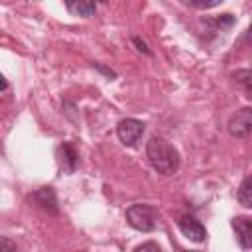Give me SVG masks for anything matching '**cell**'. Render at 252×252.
I'll use <instances>...</instances> for the list:
<instances>
[{
	"label": "cell",
	"mask_w": 252,
	"mask_h": 252,
	"mask_svg": "<svg viewBox=\"0 0 252 252\" xmlns=\"http://www.w3.org/2000/svg\"><path fill=\"white\" fill-rule=\"evenodd\" d=\"M146 156H148L152 167L158 173L171 175L179 167V154H177V150L169 142H165L163 138H158V136L150 138V142L146 144Z\"/></svg>",
	"instance_id": "cell-1"
},
{
	"label": "cell",
	"mask_w": 252,
	"mask_h": 252,
	"mask_svg": "<svg viewBox=\"0 0 252 252\" xmlns=\"http://www.w3.org/2000/svg\"><path fill=\"white\" fill-rule=\"evenodd\" d=\"M126 222L140 232H152L158 224V211L148 203H136L126 209Z\"/></svg>",
	"instance_id": "cell-2"
},
{
	"label": "cell",
	"mask_w": 252,
	"mask_h": 252,
	"mask_svg": "<svg viewBox=\"0 0 252 252\" xmlns=\"http://www.w3.org/2000/svg\"><path fill=\"white\" fill-rule=\"evenodd\" d=\"M252 130V108L244 106L228 118V132L234 138H246Z\"/></svg>",
	"instance_id": "cell-3"
},
{
	"label": "cell",
	"mask_w": 252,
	"mask_h": 252,
	"mask_svg": "<svg viewBox=\"0 0 252 252\" xmlns=\"http://www.w3.org/2000/svg\"><path fill=\"white\" fill-rule=\"evenodd\" d=\"M116 134H118V138L124 146H134L144 134V124L136 118H124V120L118 122Z\"/></svg>",
	"instance_id": "cell-4"
},
{
	"label": "cell",
	"mask_w": 252,
	"mask_h": 252,
	"mask_svg": "<svg viewBox=\"0 0 252 252\" xmlns=\"http://www.w3.org/2000/svg\"><path fill=\"white\" fill-rule=\"evenodd\" d=\"M177 226H179V230H181L189 240H193V242H203V240L207 238L205 226H203L197 219H193V217H181V219L177 220Z\"/></svg>",
	"instance_id": "cell-5"
},
{
	"label": "cell",
	"mask_w": 252,
	"mask_h": 252,
	"mask_svg": "<svg viewBox=\"0 0 252 252\" xmlns=\"http://www.w3.org/2000/svg\"><path fill=\"white\" fill-rule=\"evenodd\" d=\"M232 228L236 232V240L244 250L252 246V219L250 217H234L232 219Z\"/></svg>",
	"instance_id": "cell-6"
},
{
	"label": "cell",
	"mask_w": 252,
	"mask_h": 252,
	"mask_svg": "<svg viewBox=\"0 0 252 252\" xmlns=\"http://www.w3.org/2000/svg\"><path fill=\"white\" fill-rule=\"evenodd\" d=\"M33 203L39 205L43 211H47L49 215H57L59 213V205H57V195L51 187H41L32 195Z\"/></svg>",
	"instance_id": "cell-7"
},
{
	"label": "cell",
	"mask_w": 252,
	"mask_h": 252,
	"mask_svg": "<svg viewBox=\"0 0 252 252\" xmlns=\"http://www.w3.org/2000/svg\"><path fill=\"white\" fill-rule=\"evenodd\" d=\"M67 10L73 14V16H83V18H89L96 12V4L94 2H87V0H81V2H65Z\"/></svg>",
	"instance_id": "cell-8"
},
{
	"label": "cell",
	"mask_w": 252,
	"mask_h": 252,
	"mask_svg": "<svg viewBox=\"0 0 252 252\" xmlns=\"http://www.w3.org/2000/svg\"><path fill=\"white\" fill-rule=\"evenodd\" d=\"M238 201L242 207L250 209L252 207V179L250 177H244L242 183H240V189H238Z\"/></svg>",
	"instance_id": "cell-9"
},
{
	"label": "cell",
	"mask_w": 252,
	"mask_h": 252,
	"mask_svg": "<svg viewBox=\"0 0 252 252\" xmlns=\"http://www.w3.org/2000/svg\"><path fill=\"white\" fill-rule=\"evenodd\" d=\"M61 167L65 169V171H73L75 169V165H77V156H75V152L71 150V146H61Z\"/></svg>",
	"instance_id": "cell-10"
},
{
	"label": "cell",
	"mask_w": 252,
	"mask_h": 252,
	"mask_svg": "<svg viewBox=\"0 0 252 252\" xmlns=\"http://www.w3.org/2000/svg\"><path fill=\"white\" fill-rule=\"evenodd\" d=\"M187 6L191 8H199V10H207V8H215L220 4V0H183Z\"/></svg>",
	"instance_id": "cell-11"
},
{
	"label": "cell",
	"mask_w": 252,
	"mask_h": 252,
	"mask_svg": "<svg viewBox=\"0 0 252 252\" xmlns=\"http://www.w3.org/2000/svg\"><path fill=\"white\" fill-rule=\"evenodd\" d=\"M236 81L244 87V91L248 93V96H250V77H252V73L248 71V69H242V71H236Z\"/></svg>",
	"instance_id": "cell-12"
},
{
	"label": "cell",
	"mask_w": 252,
	"mask_h": 252,
	"mask_svg": "<svg viewBox=\"0 0 252 252\" xmlns=\"http://www.w3.org/2000/svg\"><path fill=\"white\" fill-rule=\"evenodd\" d=\"M134 252H163V250H161V246L156 244V242H144V244H140Z\"/></svg>",
	"instance_id": "cell-13"
},
{
	"label": "cell",
	"mask_w": 252,
	"mask_h": 252,
	"mask_svg": "<svg viewBox=\"0 0 252 252\" xmlns=\"http://www.w3.org/2000/svg\"><path fill=\"white\" fill-rule=\"evenodd\" d=\"M0 252H18V248L10 238L0 236Z\"/></svg>",
	"instance_id": "cell-14"
},
{
	"label": "cell",
	"mask_w": 252,
	"mask_h": 252,
	"mask_svg": "<svg viewBox=\"0 0 252 252\" xmlns=\"http://www.w3.org/2000/svg\"><path fill=\"white\" fill-rule=\"evenodd\" d=\"M134 43L138 45V49H140V51H144V53H148V55H150V49L146 47V43H144L140 37H134Z\"/></svg>",
	"instance_id": "cell-15"
},
{
	"label": "cell",
	"mask_w": 252,
	"mask_h": 252,
	"mask_svg": "<svg viewBox=\"0 0 252 252\" xmlns=\"http://www.w3.org/2000/svg\"><path fill=\"white\" fill-rule=\"evenodd\" d=\"M94 67H96V69H100L102 73H106L108 77H114V71H110V69H106V67H102L100 63H94Z\"/></svg>",
	"instance_id": "cell-16"
},
{
	"label": "cell",
	"mask_w": 252,
	"mask_h": 252,
	"mask_svg": "<svg viewBox=\"0 0 252 252\" xmlns=\"http://www.w3.org/2000/svg\"><path fill=\"white\" fill-rule=\"evenodd\" d=\"M8 87V83H6V79H4V75L0 73V91H4Z\"/></svg>",
	"instance_id": "cell-17"
}]
</instances>
